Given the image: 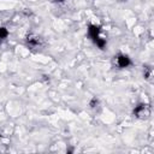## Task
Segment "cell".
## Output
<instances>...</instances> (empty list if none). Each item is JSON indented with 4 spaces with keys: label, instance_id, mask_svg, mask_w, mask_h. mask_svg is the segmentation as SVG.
I'll return each instance as SVG.
<instances>
[{
    "label": "cell",
    "instance_id": "cell-2",
    "mask_svg": "<svg viewBox=\"0 0 154 154\" xmlns=\"http://www.w3.org/2000/svg\"><path fill=\"white\" fill-rule=\"evenodd\" d=\"M134 114L136 117H146V114H148V107H147V105H144V103L137 105L135 107V109H134Z\"/></svg>",
    "mask_w": 154,
    "mask_h": 154
},
{
    "label": "cell",
    "instance_id": "cell-1",
    "mask_svg": "<svg viewBox=\"0 0 154 154\" xmlns=\"http://www.w3.org/2000/svg\"><path fill=\"white\" fill-rule=\"evenodd\" d=\"M116 61H117V65H118L119 67H122V69H124V67H128V66L131 64V60H130V58H129L128 55H124V54H119V55L117 57Z\"/></svg>",
    "mask_w": 154,
    "mask_h": 154
},
{
    "label": "cell",
    "instance_id": "cell-9",
    "mask_svg": "<svg viewBox=\"0 0 154 154\" xmlns=\"http://www.w3.org/2000/svg\"><path fill=\"white\" fill-rule=\"evenodd\" d=\"M54 1H55V2H63L64 0H54Z\"/></svg>",
    "mask_w": 154,
    "mask_h": 154
},
{
    "label": "cell",
    "instance_id": "cell-6",
    "mask_svg": "<svg viewBox=\"0 0 154 154\" xmlns=\"http://www.w3.org/2000/svg\"><path fill=\"white\" fill-rule=\"evenodd\" d=\"M7 36H8L7 29L4 28V26H1V28H0V40H1V38H5V37H7Z\"/></svg>",
    "mask_w": 154,
    "mask_h": 154
},
{
    "label": "cell",
    "instance_id": "cell-4",
    "mask_svg": "<svg viewBox=\"0 0 154 154\" xmlns=\"http://www.w3.org/2000/svg\"><path fill=\"white\" fill-rule=\"evenodd\" d=\"M26 43H28L29 47H36L40 43V38L37 36H35V35H29L26 37Z\"/></svg>",
    "mask_w": 154,
    "mask_h": 154
},
{
    "label": "cell",
    "instance_id": "cell-8",
    "mask_svg": "<svg viewBox=\"0 0 154 154\" xmlns=\"http://www.w3.org/2000/svg\"><path fill=\"white\" fill-rule=\"evenodd\" d=\"M97 102H99V100H97L96 97H93V99L90 100V102H89V105H90V107H95V106L97 105Z\"/></svg>",
    "mask_w": 154,
    "mask_h": 154
},
{
    "label": "cell",
    "instance_id": "cell-5",
    "mask_svg": "<svg viewBox=\"0 0 154 154\" xmlns=\"http://www.w3.org/2000/svg\"><path fill=\"white\" fill-rule=\"evenodd\" d=\"M94 42H95L96 46H97L99 48H101V49L106 46V40H105V38H101V37H99V36L94 38Z\"/></svg>",
    "mask_w": 154,
    "mask_h": 154
},
{
    "label": "cell",
    "instance_id": "cell-3",
    "mask_svg": "<svg viewBox=\"0 0 154 154\" xmlns=\"http://www.w3.org/2000/svg\"><path fill=\"white\" fill-rule=\"evenodd\" d=\"M88 34H89V36L94 40L95 37L99 36V34H100V28L96 26V25H94V24H90V25L88 26Z\"/></svg>",
    "mask_w": 154,
    "mask_h": 154
},
{
    "label": "cell",
    "instance_id": "cell-7",
    "mask_svg": "<svg viewBox=\"0 0 154 154\" xmlns=\"http://www.w3.org/2000/svg\"><path fill=\"white\" fill-rule=\"evenodd\" d=\"M144 70H146V71H144V78H149L150 75H152V70H150V67H146Z\"/></svg>",
    "mask_w": 154,
    "mask_h": 154
}]
</instances>
